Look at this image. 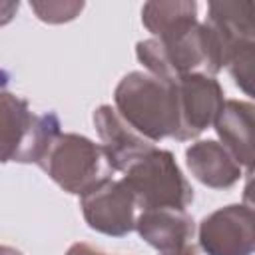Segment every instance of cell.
<instances>
[{"mask_svg": "<svg viewBox=\"0 0 255 255\" xmlns=\"http://www.w3.org/2000/svg\"><path fill=\"white\" fill-rule=\"evenodd\" d=\"M116 112L145 139L157 143L177 133L175 84L159 80L145 70L128 72L114 90Z\"/></svg>", "mask_w": 255, "mask_h": 255, "instance_id": "2", "label": "cell"}, {"mask_svg": "<svg viewBox=\"0 0 255 255\" xmlns=\"http://www.w3.org/2000/svg\"><path fill=\"white\" fill-rule=\"evenodd\" d=\"M189 173L209 189H229L243 173L231 151L217 139H197L185 149Z\"/></svg>", "mask_w": 255, "mask_h": 255, "instance_id": "12", "label": "cell"}, {"mask_svg": "<svg viewBox=\"0 0 255 255\" xmlns=\"http://www.w3.org/2000/svg\"><path fill=\"white\" fill-rule=\"evenodd\" d=\"M92 122L114 171L124 173L133 161L155 147L153 141L135 131L110 104L98 106L92 114Z\"/></svg>", "mask_w": 255, "mask_h": 255, "instance_id": "10", "label": "cell"}, {"mask_svg": "<svg viewBox=\"0 0 255 255\" xmlns=\"http://www.w3.org/2000/svg\"><path fill=\"white\" fill-rule=\"evenodd\" d=\"M80 209L90 229L110 237L131 233L139 213L135 197L122 177H110L80 195Z\"/></svg>", "mask_w": 255, "mask_h": 255, "instance_id": "8", "label": "cell"}, {"mask_svg": "<svg viewBox=\"0 0 255 255\" xmlns=\"http://www.w3.org/2000/svg\"><path fill=\"white\" fill-rule=\"evenodd\" d=\"M135 56L147 74L165 82H175L187 74L215 78L225 68L219 40L205 22H197L171 40H139L135 44Z\"/></svg>", "mask_w": 255, "mask_h": 255, "instance_id": "1", "label": "cell"}, {"mask_svg": "<svg viewBox=\"0 0 255 255\" xmlns=\"http://www.w3.org/2000/svg\"><path fill=\"white\" fill-rule=\"evenodd\" d=\"M62 131L54 110L36 114L26 98L0 90V161L38 163L52 139Z\"/></svg>", "mask_w": 255, "mask_h": 255, "instance_id": "3", "label": "cell"}, {"mask_svg": "<svg viewBox=\"0 0 255 255\" xmlns=\"http://www.w3.org/2000/svg\"><path fill=\"white\" fill-rule=\"evenodd\" d=\"M255 6L251 0H221L207 4L205 24L217 36L223 50L225 68L235 86L245 94H253L255 64Z\"/></svg>", "mask_w": 255, "mask_h": 255, "instance_id": "5", "label": "cell"}, {"mask_svg": "<svg viewBox=\"0 0 255 255\" xmlns=\"http://www.w3.org/2000/svg\"><path fill=\"white\" fill-rule=\"evenodd\" d=\"M0 255H24L20 249L10 247V245H0Z\"/></svg>", "mask_w": 255, "mask_h": 255, "instance_id": "18", "label": "cell"}, {"mask_svg": "<svg viewBox=\"0 0 255 255\" xmlns=\"http://www.w3.org/2000/svg\"><path fill=\"white\" fill-rule=\"evenodd\" d=\"M175 84L177 96V133L175 141H189L199 137L223 108L225 92L217 78L205 74L181 76Z\"/></svg>", "mask_w": 255, "mask_h": 255, "instance_id": "9", "label": "cell"}, {"mask_svg": "<svg viewBox=\"0 0 255 255\" xmlns=\"http://www.w3.org/2000/svg\"><path fill=\"white\" fill-rule=\"evenodd\" d=\"M36 165L58 187L78 197L116 173L104 147L76 131H60Z\"/></svg>", "mask_w": 255, "mask_h": 255, "instance_id": "4", "label": "cell"}, {"mask_svg": "<svg viewBox=\"0 0 255 255\" xmlns=\"http://www.w3.org/2000/svg\"><path fill=\"white\" fill-rule=\"evenodd\" d=\"M18 8H20V2H0V28L14 20V16L18 14Z\"/></svg>", "mask_w": 255, "mask_h": 255, "instance_id": "17", "label": "cell"}, {"mask_svg": "<svg viewBox=\"0 0 255 255\" xmlns=\"http://www.w3.org/2000/svg\"><path fill=\"white\" fill-rule=\"evenodd\" d=\"M191 241L181 255H253L255 217L253 207L229 203L205 215L195 227Z\"/></svg>", "mask_w": 255, "mask_h": 255, "instance_id": "7", "label": "cell"}, {"mask_svg": "<svg viewBox=\"0 0 255 255\" xmlns=\"http://www.w3.org/2000/svg\"><path fill=\"white\" fill-rule=\"evenodd\" d=\"M64 255H110V253H106V251H102V249H98L86 241H76L66 249Z\"/></svg>", "mask_w": 255, "mask_h": 255, "instance_id": "16", "label": "cell"}, {"mask_svg": "<svg viewBox=\"0 0 255 255\" xmlns=\"http://www.w3.org/2000/svg\"><path fill=\"white\" fill-rule=\"evenodd\" d=\"M197 22L195 0H155L141 6V24L155 40H171Z\"/></svg>", "mask_w": 255, "mask_h": 255, "instance_id": "14", "label": "cell"}, {"mask_svg": "<svg viewBox=\"0 0 255 255\" xmlns=\"http://www.w3.org/2000/svg\"><path fill=\"white\" fill-rule=\"evenodd\" d=\"M133 231L159 255H181L195 237V221L185 209L155 207L137 213Z\"/></svg>", "mask_w": 255, "mask_h": 255, "instance_id": "11", "label": "cell"}, {"mask_svg": "<svg viewBox=\"0 0 255 255\" xmlns=\"http://www.w3.org/2000/svg\"><path fill=\"white\" fill-rule=\"evenodd\" d=\"M139 211L155 207L185 209L193 201V187L169 149L153 147L133 161L122 175Z\"/></svg>", "mask_w": 255, "mask_h": 255, "instance_id": "6", "label": "cell"}, {"mask_svg": "<svg viewBox=\"0 0 255 255\" xmlns=\"http://www.w3.org/2000/svg\"><path fill=\"white\" fill-rule=\"evenodd\" d=\"M213 129L237 163L251 173L253 169V129H255V106L245 100H225L219 110Z\"/></svg>", "mask_w": 255, "mask_h": 255, "instance_id": "13", "label": "cell"}, {"mask_svg": "<svg viewBox=\"0 0 255 255\" xmlns=\"http://www.w3.org/2000/svg\"><path fill=\"white\" fill-rule=\"evenodd\" d=\"M84 2H76V0H34L30 2V10L36 14V18L40 22L46 24H66L72 22L80 16V12L84 10Z\"/></svg>", "mask_w": 255, "mask_h": 255, "instance_id": "15", "label": "cell"}]
</instances>
